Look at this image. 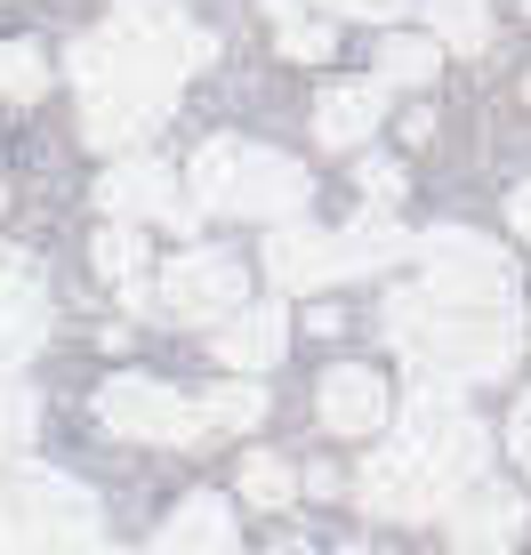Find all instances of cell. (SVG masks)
<instances>
[{
	"mask_svg": "<svg viewBox=\"0 0 531 555\" xmlns=\"http://www.w3.org/2000/svg\"><path fill=\"white\" fill-rule=\"evenodd\" d=\"M443 531H451V547H459V555H507L523 540V500L507 483H476L459 507L443 515Z\"/></svg>",
	"mask_w": 531,
	"mask_h": 555,
	"instance_id": "cell-11",
	"label": "cell"
},
{
	"mask_svg": "<svg viewBox=\"0 0 531 555\" xmlns=\"http://www.w3.org/2000/svg\"><path fill=\"white\" fill-rule=\"evenodd\" d=\"M98 202L113 209V225H138V218H161V225H194L202 209L178 194V178H169L161 162H113L105 178H98Z\"/></svg>",
	"mask_w": 531,
	"mask_h": 555,
	"instance_id": "cell-10",
	"label": "cell"
},
{
	"mask_svg": "<svg viewBox=\"0 0 531 555\" xmlns=\"http://www.w3.org/2000/svg\"><path fill=\"white\" fill-rule=\"evenodd\" d=\"M290 491H298L290 459H274V451H250V459H242V500H250V507H282Z\"/></svg>",
	"mask_w": 531,
	"mask_h": 555,
	"instance_id": "cell-23",
	"label": "cell"
},
{
	"mask_svg": "<svg viewBox=\"0 0 531 555\" xmlns=\"http://www.w3.org/2000/svg\"><path fill=\"white\" fill-rule=\"evenodd\" d=\"M387 338L419 378H443V387L507 378L516 371V347H523L516 306H451V298H435L427 282H411V291L387 298Z\"/></svg>",
	"mask_w": 531,
	"mask_h": 555,
	"instance_id": "cell-3",
	"label": "cell"
},
{
	"mask_svg": "<svg viewBox=\"0 0 531 555\" xmlns=\"http://www.w3.org/2000/svg\"><path fill=\"white\" fill-rule=\"evenodd\" d=\"M41 89H49V56L33 49V41H0V98L33 105Z\"/></svg>",
	"mask_w": 531,
	"mask_h": 555,
	"instance_id": "cell-22",
	"label": "cell"
},
{
	"mask_svg": "<svg viewBox=\"0 0 531 555\" xmlns=\"http://www.w3.org/2000/svg\"><path fill=\"white\" fill-rule=\"evenodd\" d=\"M507 225L531 242V185H516V194H507Z\"/></svg>",
	"mask_w": 531,
	"mask_h": 555,
	"instance_id": "cell-29",
	"label": "cell"
},
{
	"mask_svg": "<svg viewBox=\"0 0 531 555\" xmlns=\"http://www.w3.org/2000/svg\"><path fill=\"white\" fill-rule=\"evenodd\" d=\"M98 418L113 435H129V443H202V403H185L178 387H161V378L145 371H121L98 387Z\"/></svg>",
	"mask_w": 531,
	"mask_h": 555,
	"instance_id": "cell-7",
	"label": "cell"
},
{
	"mask_svg": "<svg viewBox=\"0 0 531 555\" xmlns=\"http://www.w3.org/2000/svg\"><path fill=\"white\" fill-rule=\"evenodd\" d=\"M435 65H443V49L419 41V33H394V41L378 49V81H387V89H427Z\"/></svg>",
	"mask_w": 531,
	"mask_h": 555,
	"instance_id": "cell-19",
	"label": "cell"
},
{
	"mask_svg": "<svg viewBox=\"0 0 531 555\" xmlns=\"http://www.w3.org/2000/svg\"><path fill=\"white\" fill-rule=\"evenodd\" d=\"M0 555H121L105 540V515L73 475L9 467L0 475Z\"/></svg>",
	"mask_w": 531,
	"mask_h": 555,
	"instance_id": "cell-4",
	"label": "cell"
},
{
	"mask_svg": "<svg viewBox=\"0 0 531 555\" xmlns=\"http://www.w3.org/2000/svg\"><path fill=\"white\" fill-rule=\"evenodd\" d=\"M210 49L218 41L202 25H185L178 0H113V16L98 33H81L65 56L73 89H81V138L121 153L145 129H161L185 73L210 65Z\"/></svg>",
	"mask_w": 531,
	"mask_h": 555,
	"instance_id": "cell-1",
	"label": "cell"
},
{
	"mask_svg": "<svg viewBox=\"0 0 531 555\" xmlns=\"http://www.w3.org/2000/svg\"><path fill=\"white\" fill-rule=\"evenodd\" d=\"M403 250H419V242H411L387 209H363V218L338 234V274H378V266H394Z\"/></svg>",
	"mask_w": 531,
	"mask_h": 555,
	"instance_id": "cell-17",
	"label": "cell"
},
{
	"mask_svg": "<svg viewBox=\"0 0 531 555\" xmlns=\"http://www.w3.org/2000/svg\"><path fill=\"white\" fill-rule=\"evenodd\" d=\"M274 555H314V547H298V540H282V547H274Z\"/></svg>",
	"mask_w": 531,
	"mask_h": 555,
	"instance_id": "cell-31",
	"label": "cell"
},
{
	"mask_svg": "<svg viewBox=\"0 0 531 555\" xmlns=\"http://www.w3.org/2000/svg\"><path fill=\"white\" fill-rule=\"evenodd\" d=\"M33 435H41V395L25 378H0V459L33 451Z\"/></svg>",
	"mask_w": 531,
	"mask_h": 555,
	"instance_id": "cell-20",
	"label": "cell"
},
{
	"mask_svg": "<svg viewBox=\"0 0 531 555\" xmlns=\"http://www.w3.org/2000/svg\"><path fill=\"white\" fill-rule=\"evenodd\" d=\"M154 306H161V314H178V322H234L242 314V258H225V250L169 258Z\"/></svg>",
	"mask_w": 531,
	"mask_h": 555,
	"instance_id": "cell-8",
	"label": "cell"
},
{
	"mask_svg": "<svg viewBox=\"0 0 531 555\" xmlns=\"http://www.w3.org/2000/svg\"><path fill=\"white\" fill-rule=\"evenodd\" d=\"M266 274L274 291H322L338 282V234H314V225H266Z\"/></svg>",
	"mask_w": 531,
	"mask_h": 555,
	"instance_id": "cell-12",
	"label": "cell"
},
{
	"mask_svg": "<svg viewBox=\"0 0 531 555\" xmlns=\"http://www.w3.org/2000/svg\"><path fill=\"white\" fill-rule=\"evenodd\" d=\"M89 258H98V274H113V282H138L145 274V234L138 225H105Z\"/></svg>",
	"mask_w": 531,
	"mask_h": 555,
	"instance_id": "cell-25",
	"label": "cell"
},
{
	"mask_svg": "<svg viewBox=\"0 0 531 555\" xmlns=\"http://www.w3.org/2000/svg\"><path fill=\"white\" fill-rule=\"evenodd\" d=\"M378 113H387V81H338V89H322L314 98V138L322 145H363L371 129H378Z\"/></svg>",
	"mask_w": 531,
	"mask_h": 555,
	"instance_id": "cell-16",
	"label": "cell"
},
{
	"mask_svg": "<svg viewBox=\"0 0 531 555\" xmlns=\"http://www.w3.org/2000/svg\"><path fill=\"white\" fill-rule=\"evenodd\" d=\"M507 451H516V467L531 475V395L516 403V418H507Z\"/></svg>",
	"mask_w": 531,
	"mask_h": 555,
	"instance_id": "cell-27",
	"label": "cell"
},
{
	"mask_svg": "<svg viewBox=\"0 0 531 555\" xmlns=\"http://www.w3.org/2000/svg\"><path fill=\"white\" fill-rule=\"evenodd\" d=\"M0 202H9V194H0Z\"/></svg>",
	"mask_w": 531,
	"mask_h": 555,
	"instance_id": "cell-34",
	"label": "cell"
},
{
	"mask_svg": "<svg viewBox=\"0 0 531 555\" xmlns=\"http://www.w3.org/2000/svg\"><path fill=\"white\" fill-rule=\"evenodd\" d=\"M338 555H363V547H338Z\"/></svg>",
	"mask_w": 531,
	"mask_h": 555,
	"instance_id": "cell-32",
	"label": "cell"
},
{
	"mask_svg": "<svg viewBox=\"0 0 531 555\" xmlns=\"http://www.w3.org/2000/svg\"><path fill=\"white\" fill-rule=\"evenodd\" d=\"M314 403H322V427L331 435H371V427H387V378L363 371V362H338Z\"/></svg>",
	"mask_w": 531,
	"mask_h": 555,
	"instance_id": "cell-13",
	"label": "cell"
},
{
	"mask_svg": "<svg viewBox=\"0 0 531 555\" xmlns=\"http://www.w3.org/2000/svg\"><path fill=\"white\" fill-rule=\"evenodd\" d=\"M427 25H435V49H483L491 41V9L483 0H419Z\"/></svg>",
	"mask_w": 531,
	"mask_h": 555,
	"instance_id": "cell-18",
	"label": "cell"
},
{
	"mask_svg": "<svg viewBox=\"0 0 531 555\" xmlns=\"http://www.w3.org/2000/svg\"><path fill=\"white\" fill-rule=\"evenodd\" d=\"M210 347H218L225 371H274L282 347H290V314H282V306H242L234 322H218Z\"/></svg>",
	"mask_w": 531,
	"mask_h": 555,
	"instance_id": "cell-14",
	"label": "cell"
},
{
	"mask_svg": "<svg viewBox=\"0 0 531 555\" xmlns=\"http://www.w3.org/2000/svg\"><path fill=\"white\" fill-rule=\"evenodd\" d=\"M307 169L274 145H242V138H210L194 153V209H218V218H266L290 225L307 209Z\"/></svg>",
	"mask_w": 531,
	"mask_h": 555,
	"instance_id": "cell-5",
	"label": "cell"
},
{
	"mask_svg": "<svg viewBox=\"0 0 531 555\" xmlns=\"http://www.w3.org/2000/svg\"><path fill=\"white\" fill-rule=\"evenodd\" d=\"M49 338V291L41 266L25 250H0V378H16V362H33Z\"/></svg>",
	"mask_w": 531,
	"mask_h": 555,
	"instance_id": "cell-9",
	"label": "cell"
},
{
	"mask_svg": "<svg viewBox=\"0 0 531 555\" xmlns=\"http://www.w3.org/2000/svg\"><path fill=\"white\" fill-rule=\"evenodd\" d=\"M258 418H266V395L242 387V378H234V387H210V395H202V427H210V435H242V427H258Z\"/></svg>",
	"mask_w": 531,
	"mask_h": 555,
	"instance_id": "cell-21",
	"label": "cell"
},
{
	"mask_svg": "<svg viewBox=\"0 0 531 555\" xmlns=\"http://www.w3.org/2000/svg\"><path fill=\"white\" fill-rule=\"evenodd\" d=\"M145 555H234V507L210 500V491H194V500L154 531Z\"/></svg>",
	"mask_w": 531,
	"mask_h": 555,
	"instance_id": "cell-15",
	"label": "cell"
},
{
	"mask_svg": "<svg viewBox=\"0 0 531 555\" xmlns=\"http://www.w3.org/2000/svg\"><path fill=\"white\" fill-rule=\"evenodd\" d=\"M354 178H363L371 209H387L394 194H403V162H387V153H363V169H354Z\"/></svg>",
	"mask_w": 531,
	"mask_h": 555,
	"instance_id": "cell-26",
	"label": "cell"
},
{
	"mask_svg": "<svg viewBox=\"0 0 531 555\" xmlns=\"http://www.w3.org/2000/svg\"><path fill=\"white\" fill-rule=\"evenodd\" d=\"M331 9H338V16H371V25H378V16H403L411 0H331Z\"/></svg>",
	"mask_w": 531,
	"mask_h": 555,
	"instance_id": "cell-28",
	"label": "cell"
},
{
	"mask_svg": "<svg viewBox=\"0 0 531 555\" xmlns=\"http://www.w3.org/2000/svg\"><path fill=\"white\" fill-rule=\"evenodd\" d=\"M274 33H282V56H290V65H322V56L338 49V33L331 25H314L307 9H290V16H274Z\"/></svg>",
	"mask_w": 531,
	"mask_h": 555,
	"instance_id": "cell-24",
	"label": "cell"
},
{
	"mask_svg": "<svg viewBox=\"0 0 531 555\" xmlns=\"http://www.w3.org/2000/svg\"><path fill=\"white\" fill-rule=\"evenodd\" d=\"M298 491H314V500H331V491H338V467H307V475H298Z\"/></svg>",
	"mask_w": 531,
	"mask_h": 555,
	"instance_id": "cell-30",
	"label": "cell"
},
{
	"mask_svg": "<svg viewBox=\"0 0 531 555\" xmlns=\"http://www.w3.org/2000/svg\"><path fill=\"white\" fill-rule=\"evenodd\" d=\"M419 266H427V291L451 306H516V266L500 258V242L467 234V225H435L419 234Z\"/></svg>",
	"mask_w": 531,
	"mask_h": 555,
	"instance_id": "cell-6",
	"label": "cell"
},
{
	"mask_svg": "<svg viewBox=\"0 0 531 555\" xmlns=\"http://www.w3.org/2000/svg\"><path fill=\"white\" fill-rule=\"evenodd\" d=\"M523 98H531V81H523Z\"/></svg>",
	"mask_w": 531,
	"mask_h": 555,
	"instance_id": "cell-33",
	"label": "cell"
},
{
	"mask_svg": "<svg viewBox=\"0 0 531 555\" xmlns=\"http://www.w3.org/2000/svg\"><path fill=\"white\" fill-rule=\"evenodd\" d=\"M483 459H491V435L476 427V411L459 403V387L443 378H419L403 403V435L387 451H371L363 467V507L387 515V524H435L483 483Z\"/></svg>",
	"mask_w": 531,
	"mask_h": 555,
	"instance_id": "cell-2",
	"label": "cell"
}]
</instances>
